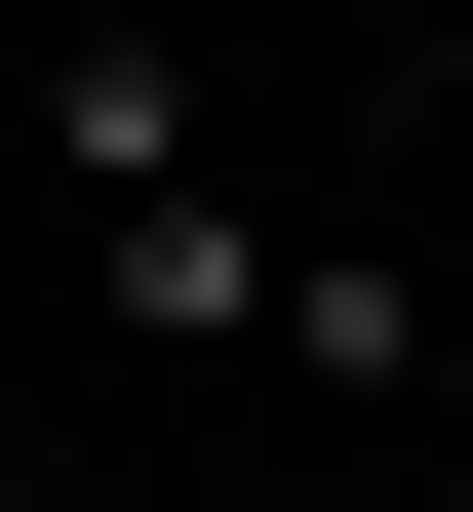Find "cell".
Instances as JSON below:
<instances>
[{"label": "cell", "mask_w": 473, "mask_h": 512, "mask_svg": "<svg viewBox=\"0 0 473 512\" xmlns=\"http://www.w3.org/2000/svg\"><path fill=\"white\" fill-rule=\"evenodd\" d=\"M237 40H276V0H237Z\"/></svg>", "instance_id": "cell-2"}, {"label": "cell", "mask_w": 473, "mask_h": 512, "mask_svg": "<svg viewBox=\"0 0 473 512\" xmlns=\"http://www.w3.org/2000/svg\"><path fill=\"white\" fill-rule=\"evenodd\" d=\"M119 316H158V355H276V316H316V276H276V237H237L198 158H119Z\"/></svg>", "instance_id": "cell-1"}]
</instances>
